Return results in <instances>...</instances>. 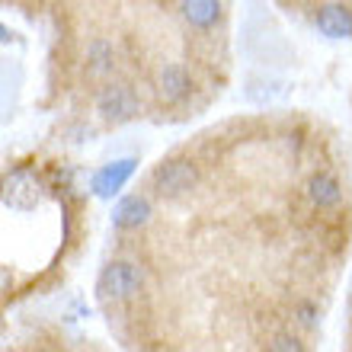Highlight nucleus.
Segmentation results:
<instances>
[{
  "label": "nucleus",
  "mask_w": 352,
  "mask_h": 352,
  "mask_svg": "<svg viewBox=\"0 0 352 352\" xmlns=\"http://www.w3.org/2000/svg\"><path fill=\"white\" fill-rule=\"evenodd\" d=\"M292 317H295L298 327H314L317 324V307L311 305V301H305V305L295 307V314H292Z\"/></svg>",
  "instance_id": "ddd939ff"
},
{
  "label": "nucleus",
  "mask_w": 352,
  "mask_h": 352,
  "mask_svg": "<svg viewBox=\"0 0 352 352\" xmlns=\"http://www.w3.org/2000/svg\"><path fill=\"white\" fill-rule=\"evenodd\" d=\"M282 93H285V84H278L272 77H250V80H247V100H253L256 106L276 102Z\"/></svg>",
  "instance_id": "9d476101"
},
{
  "label": "nucleus",
  "mask_w": 352,
  "mask_h": 352,
  "mask_svg": "<svg viewBox=\"0 0 352 352\" xmlns=\"http://www.w3.org/2000/svg\"><path fill=\"white\" fill-rule=\"evenodd\" d=\"M138 109L141 102L129 84H109L102 87L100 96H96V112L109 122H129L138 116Z\"/></svg>",
  "instance_id": "7ed1b4c3"
},
{
  "label": "nucleus",
  "mask_w": 352,
  "mask_h": 352,
  "mask_svg": "<svg viewBox=\"0 0 352 352\" xmlns=\"http://www.w3.org/2000/svg\"><path fill=\"white\" fill-rule=\"evenodd\" d=\"M307 199L314 208H336L343 202V186L333 173H314L307 179Z\"/></svg>",
  "instance_id": "6e6552de"
},
{
  "label": "nucleus",
  "mask_w": 352,
  "mask_h": 352,
  "mask_svg": "<svg viewBox=\"0 0 352 352\" xmlns=\"http://www.w3.org/2000/svg\"><path fill=\"white\" fill-rule=\"evenodd\" d=\"M314 26L324 38H333V42H352V10L343 3H324L317 10Z\"/></svg>",
  "instance_id": "39448f33"
},
{
  "label": "nucleus",
  "mask_w": 352,
  "mask_h": 352,
  "mask_svg": "<svg viewBox=\"0 0 352 352\" xmlns=\"http://www.w3.org/2000/svg\"><path fill=\"white\" fill-rule=\"evenodd\" d=\"M151 221V202L144 195H125L112 208V228L116 231H138Z\"/></svg>",
  "instance_id": "423d86ee"
},
{
  "label": "nucleus",
  "mask_w": 352,
  "mask_h": 352,
  "mask_svg": "<svg viewBox=\"0 0 352 352\" xmlns=\"http://www.w3.org/2000/svg\"><path fill=\"white\" fill-rule=\"evenodd\" d=\"M189 90H192V77H189V71H186L183 65L160 67V74H157V93L167 102L186 100V96H189Z\"/></svg>",
  "instance_id": "1a4fd4ad"
},
{
  "label": "nucleus",
  "mask_w": 352,
  "mask_h": 352,
  "mask_svg": "<svg viewBox=\"0 0 352 352\" xmlns=\"http://www.w3.org/2000/svg\"><path fill=\"white\" fill-rule=\"evenodd\" d=\"M179 16L192 29H212L221 19V0H179Z\"/></svg>",
  "instance_id": "0eeeda50"
},
{
  "label": "nucleus",
  "mask_w": 352,
  "mask_h": 352,
  "mask_svg": "<svg viewBox=\"0 0 352 352\" xmlns=\"http://www.w3.org/2000/svg\"><path fill=\"white\" fill-rule=\"evenodd\" d=\"M135 167H138V160H131V157L102 164V167L93 173V179H90L93 195H100V199H112V195H119V189L131 179Z\"/></svg>",
  "instance_id": "20e7f679"
},
{
  "label": "nucleus",
  "mask_w": 352,
  "mask_h": 352,
  "mask_svg": "<svg viewBox=\"0 0 352 352\" xmlns=\"http://www.w3.org/2000/svg\"><path fill=\"white\" fill-rule=\"evenodd\" d=\"M112 65H116V48H112V42L93 38L90 48H87V67H90L93 74H106V71H112Z\"/></svg>",
  "instance_id": "9b49d317"
},
{
  "label": "nucleus",
  "mask_w": 352,
  "mask_h": 352,
  "mask_svg": "<svg viewBox=\"0 0 352 352\" xmlns=\"http://www.w3.org/2000/svg\"><path fill=\"white\" fill-rule=\"evenodd\" d=\"M151 183H154V189H157L164 199H179V195H186L189 189H195V183H199V170H195L192 160L170 157V160H164V164H157L154 176H151Z\"/></svg>",
  "instance_id": "f03ea898"
},
{
  "label": "nucleus",
  "mask_w": 352,
  "mask_h": 352,
  "mask_svg": "<svg viewBox=\"0 0 352 352\" xmlns=\"http://www.w3.org/2000/svg\"><path fill=\"white\" fill-rule=\"evenodd\" d=\"M141 288H144V269L131 260H116L102 266L100 278H96V292L106 301H129Z\"/></svg>",
  "instance_id": "f257e3e1"
},
{
  "label": "nucleus",
  "mask_w": 352,
  "mask_h": 352,
  "mask_svg": "<svg viewBox=\"0 0 352 352\" xmlns=\"http://www.w3.org/2000/svg\"><path fill=\"white\" fill-rule=\"evenodd\" d=\"M269 349H272V352H301V349H305V343H301L298 336L282 333V336H276V340L269 343Z\"/></svg>",
  "instance_id": "f8f14e48"
}]
</instances>
